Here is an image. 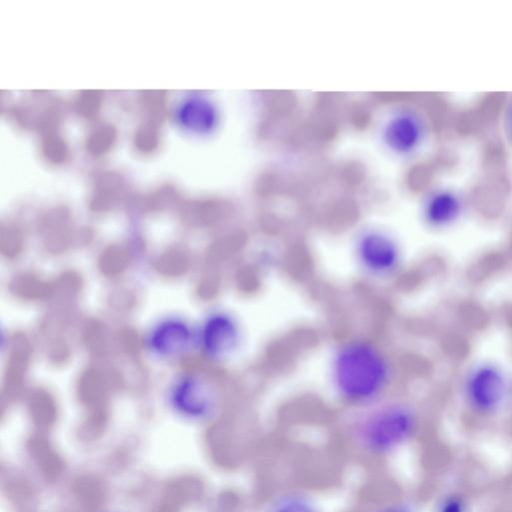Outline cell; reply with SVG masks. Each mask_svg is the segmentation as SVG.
Listing matches in <instances>:
<instances>
[{
  "instance_id": "3",
  "label": "cell",
  "mask_w": 512,
  "mask_h": 512,
  "mask_svg": "<svg viewBox=\"0 0 512 512\" xmlns=\"http://www.w3.org/2000/svg\"><path fill=\"white\" fill-rule=\"evenodd\" d=\"M463 390L465 400L473 411L491 415L507 404L511 395V381L499 366L481 362L466 374Z\"/></svg>"
},
{
  "instance_id": "2",
  "label": "cell",
  "mask_w": 512,
  "mask_h": 512,
  "mask_svg": "<svg viewBox=\"0 0 512 512\" xmlns=\"http://www.w3.org/2000/svg\"><path fill=\"white\" fill-rule=\"evenodd\" d=\"M391 375L387 357L367 341L343 343L332 359V387L342 401L355 408L379 400Z\"/></svg>"
},
{
  "instance_id": "11",
  "label": "cell",
  "mask_w": 512,
  "mask_h": 512,
  "mask_svg": "<svg viewBox=\"0 0 512 512\" xmlns=\"http://www.w3.org/2000/svg\"><path fill=\"white\" fill-rule=\"evenodd\" d=\"M374 512H414L411 505L405 502H393L380 507Z\"/></svg>"
},
{
  "instance_id": "1",
  "label": "cell",
  "mask_w": 512,
  "mask_h": 512,
  "mask_svg": "<svg viewBox=\"0 0 512 512\" xmlns=\"http://www.w3.org/2000/svg\"><path fill=\"white\" fill-rule=\"evenodd\" d=\"M417 427L415 409L401 400H377L357 407L348 418L345 434L357 451L384 457L405 445Z\"/></svg>"
},
{
  "instance_id": "5",
  "label": "cell",
  "mask_w": 512,
  "mask_h": 512,
  "mask_svg": "<svg viewBox=\"0 0 512 512\" xmlns=\"http://www.w3.org/2000/svg\"><path fill=\"white\" fill-rule=\"evenodd\" d=\"M169 400L177 414L191 421L207 420L217 409V396L214 390L209 384L197 379L175 384Z\"/></svg>"
},
{
  "instance_id": "10",
  "label": "cell",
  "mask_w": 512,
  "mask_h": 512,
  "mask_svg": "<svg viewBox=\"0 0 512 512\" xmlns=\"http://www.w3.org/2000/svg\"><path fill=\"white\" fill-rule=\"evenodd\" d=\"M437 512H467V505L461 496L449 495L439 502Z\"/></svg>"
},
{
  "instance_id": "6",
  "label": "cell",
  "mask_w": 512,
  "mask_h": 512,
  "mask_svg": "<svg viewBox=\"0 0 512 512\" xmlns=\"http://www.w3.org/2000/svg\"><path fill=\"white\" fill-rule=\"evenodd\" d=\"M426 133L422 117L410 109L395 112L385 123L383 139L387 147L400 155H408L422 144Z\"/></svg>"
},
{
  "instance_id": "7",
  "label": "cell",
  "mask_w": 512,
  "mask_h": 512,
  "mask_svg": "<svg viewBox=\"0 0 512 512\" xmlns=\"http://www.w3.org/2000/svg\"><path fill=\"white\" fill-rule=\"evenodd\" d=\"M240 340V327L233 316L218 312L207 319L203 330V345L211 357L221 359L231 355Z\"/></svg>"
},
{
  "instance_id": "4",
  "label": "cell",
  "mask_w": 512,
  "mask_h": 512,
  "mask_svg": "<svg viewBox=\"0 0 512 512\" xmlns=\"http://www.w3.org/2000/svg\"><path fill=\"white\" fill-rule=\"evenodd\" d=\"M355 253L364 271L376 277L392 275L401 262L400 248L395 239L378 229L365 230L357 237Z\"/></svg>"
},
{
  "instance_id": "12",
  "label": "cell",
  "mask_w": 512,
  "mask_h": 512,
  "mask_svg": "<svg viewBox=\"0 0 512 512\" xmlns=\"http://www.w3.org/2000/svg\"><path fill=\"white\" fill-rule=\"evenodd\" d=\"M508 126H509V130L511 132V135H512V103L510 105V109L508 112Z\"/></svg>"
},
{
  "instance_id": "9",
  "label": "cell",
  "mask_w": 512,
  "mask_h": 512,
  "mask_svg": "<svg viewBox=\"0 0 512 512\" xmlns=\"http://www.w3.org/2000/svg\"><path fill=\"white\" fill-rule=\"evenodd\" d=\"M264 512H322L307 495L297 492H284L274 497Z\"/></svg>"
},
{
  "instance_id": "8",
  "label": "cell",
  "mask_w": 512,
  "mask_h": 512,
  "mask_svg": "<svg viewBox=\"0 0 512 512\" xmlns=\"http://www.w3.org/2000/svg\"><path fill=\"white\" fill-rule=\"evenodd\" d=\"M463 211L461 197L449 189L432 192L425 201L423 214L425 221L434 228L453 224Z\"/></svg>"
}]
</instances>
